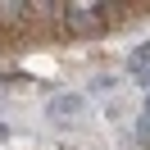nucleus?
Segmentation results:
<instances>
[{
  "mask_svg": "<svg viewBox=\"0 0 150 150\" xmlns=\"http://www.w3.org/2000/svg\"><path fill=\"white\" fill-rule=\"evenodd\" d=\"M105 5H64V23L68 32H77V37H96V32L105 28Z\"/></svg>",
  "mask_w": 150,
  "mask_h": 150,
  "instance_id": "nucleus-1",
  "label": "nucleus"
},
{
  "mask_svg": "<svg viewBox=\"0 0 150 150\" xmlns=\"http://www.w3.org/2000/svg\"><path fill=\"white\" fill-rule=\"evenodd\" d=\"M77 109H82V96H59V100H50V114H55V118L77 114Z\"/></svg>",
  "mask_w": 150,
  "mask_h": 150,
  "instance_id": "nucleus-2",
  "label": "nucleus"
},
{
  "mask_svg": "<svg viewBox=\"0 0 150 150\" xmlns=\"http://www.w3.org/2000/svg\"><path fill=\"white\" fill-rule=\"evenodd\" d=\"M146 64H150V41H146V46H137V50L127 55V68H132V73H146Z\"/></svg>",
  "mask_w": 150,
  "mask_h": 150,
  "instance_id": "nucleus-3",
  "label": "nucleus"
},
{
  "mask_svg": "<svg viewBox=\"0 0 150 150\" xmlns=\"http://www.w3.org/2000/svg\"><path fill=\"white\" fill-rule=\"evenodd\" d=\"M141 86H150V68H146V73H141Z\"/></svg>",
  "mask_w": 150,
  "mask_h": 150,
  "instance_id": "nucleus-4",
  "label": "nucleus"
}]
</instances>
